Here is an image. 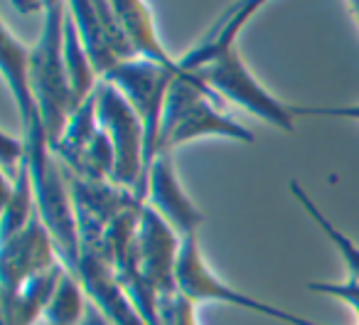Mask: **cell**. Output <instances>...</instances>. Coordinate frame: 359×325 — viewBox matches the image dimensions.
I'll return each mask as SVG.
<instances>
[{"label":"cell","mask_w":359,"mask_h":325,"mask_svg":"<svg viewBox=\"0 0 359 325\" xmlns=\"http://www.w3.org/2000/svg\"><path fill=\"white\" fill-rule=\"evenodd\" d=\"M222 101L192 72H182L170 84L160 131V153H172L180 145L205 135H222L236 143H254V133L222 111Z\"/></svg>","instance_id":"1"},{"label":"cell","mask_w":359,"mask_h":325,"mask_svg":"<svg viewBox=\"0 0 359 325\" xmlns=\"http://www.w3.org/2000/svg\"><path fill=\"white\" fill-rule=\"evenodd\" d=\"M65 20L67 3L50 0L42 13L40 37L30 50V84L50 148L57 145L74 114V99L65 67Z\"/></svg>","instance_id":"2"},{"label":"cell","mask_w":359,"mask_h":325,"mask_svg":"<svg viewBox=\"0 0 359 325\" xmlns=\"http://www.w3.org/2000/svg\"><path fill=\"white\" fill-rule=\"evenodd\" d=\"M197 74L210 91L222 101V104H234L239 109L249 111L251 116H259L261 121L276 126V128L293 133L295 116L288 104L276 99L259 79L249 72L239 55V47H229L222 55H217L205 69L192 72Z\"/></svg>","instance_id":"3"},{"label":"cell","mask_w":359,"mask_h":325,"mask_svg":"<svg viewBox=\"0 0 359 325\" xmlns=\"http://www.w3.org/2000/svg\"><path fill=\"white\" fill-rule=\"evenodd\" d=\"M96 114L99 126L109 135L116 153L114 185L133 192L143 205V180H145V131L133 106L123 99L118 89L101 79L96 89Z\"/></svg>","instance_id":"4"},{"label":"cell","mask_w":359,"mask_h":325,"mask_svg":"<svg viewBox=\"0 0 359 325\" xmlns=\"http://www.w3.org/2000/svg\"><path fill=\"white\" fill-rule=\"evenodd\" d=\"M175 281H177V291L185 296L192 305L226 303V305H234V308L249 310V313L280 320V323H285V325H323V323H315V320L300 318V315H295V313H288V310L278 308V305H271L269 300L254 298V296L244 293V291L234 288V286H229L226 281H222L219 276L207 266L197 237L182 239Z\"/></svg>","instance_id":"5"},{"label":"cell","mask_w":359,"mask_h":325,"mask_svg":"<svg viewBox=\"0 0 359 325\" xmlns=\"http://www.w3.org/2000/svg\"><path fill=\"white\" fill-rule=\"evenodd\" d=\"M177 72L148 60H130L116 65L104 81L114 84L123 94V99L133 106L145 131V173L155 155L160 153V131H163L165 101H168L170 84L175 81ZM143 200H145V180H143Z\"/></svg>","instance_id":"6"},{"label":"cell","mask_w":359,"mask_h":325,"mask_svg":"<svg viewBox=\"0 0 359 325\" xmlns=\"http://www.w3.org/2000/svg\"><path fill=\"white\" fill-rule=\"evenodd\" d=\"M180 246H182V239L175 234L172 227L143 202L133 249H130L128 261L121 264L116 274L133 269L143 279V284L155 291L158 298L165 293H172V291H177L175 274H177Z\"/></svg>","instance_id":"7"},{"label":"cell","mask_w":359,"mask_h":325,"mask_svg":"<svg viewBox=\"0 0 359 325\" xmlns=\"http://www.w3.org/2000/svg\"><path fill=\"white\" fill-rule=\"evenodd\" d=\"M55 266H62L57 246L47 227L35 215V220L25 230L0 241V298L13 296L30 279Z\"/></svg>","instance_id":"8"},{"label":"cell","mask_w":359,"mask_h":325,"mask_svg":"<svg viewBox=\"0 0 359 325\" xmlns=\"http://www.w3.org/2000/svg\"><path fill=\"white\" fill-rule=\"evenodd\" d=\"M145 205L155 210L180 239L197 237L202 225V212L190 200L175 173L172 153H158L145 173Z\"/></svg>","instance_id":"9"},{"label":"cell","mask_w":359,"mask_h":325,"mask_svg":"<svg viewBox=\"0 0 359 325\" xmlns=\"http://www.w3.org/2000/svg\"><path fill=\"white\" fill-rule=\"evenodd\" d=\"M0 67H3L6 84L20 111V124L25 128L35 121V116H40L30 84V50L13 35L6 22H0Z\"/></svg>","instance_id":"10"},{"label":"cell","mask_w":359,"mask_h":325,"mask_svg":"<svg viewBox=\"0 0 359 325\" xmlns=\"http://www.w3.org/2000/svg\"><path fill=\"white\" fill-rule=\"evenodd\" d=\"M261 6H264V3H254V0H249V3H239V6H231L229 11L219 18V22H217V25L212 27V30L207 32V35L202 37V40L197 42L190 52H185V55L180 57L177 60L180 74H182V72L205 69V67L210 65L217 55H222L224 50L234 47L239 32L244 30V25L251 20V15H254Z\"/></svg>","instance_id":"11"},{"label":"cell","mask_w":359,"mask_h":325,"mask_svg":"<svg viewBox=\"0 0 359 325\" xmlns=\"http://www.w3.org/2000/svg\"><path fill=\"white\" fill-rule=\"evenodd\" d=\"M114 11L118 15L121 25H123L128 42L138 60L155 62V65H163L180 74L177 60L160 42L148 3H140V0H114Z\"/></svg>","instance_id":"12"},{"label":"cell","mask_w":359,"mask_h":325,"mask_svg":"<svg viewBox=\"0 0 359 325\" xmlns=\"http://www.w3.org/2000/svg\"><path fill=\"white\" fill-rule=\"evenodd\" d=\"M65 271H67L65 266H55V269L35 276V279H30L13 296L0 298L3 325H37V323H42L47 305H50V298L57 288V281L62 279Z\"/></svg>","instance_id":"13"},{"label":"cell","mask_w":359,"mask_h":325,"mask_svg":"<svg viewBox=\"0 0 359 325\" xmlns=\"http://www.w3.org/2000/svg\"><path fill=\"white\" fill-rule=\"evenodd\" d=\"M67 11H69L72 20H74L79 40L84 45L86 55H89L91 65H94L96 74L104 79L121 62L109 42L106 27L99 18V11H96V3H91V0H72V3H67Z\"/></svg>","instance_id":"14"},{"label":"cell","mask_w":359,"mask_h":325,"mask_svg":"<svg viewBox=\"0 0 359 325\" xmlns=\"http://www.w3.org/2000/svg\"><path fill=\"white\" fill-rule=\"evenodd\" d=\"M37 215L35 183H32L30 158L22 163L20 173L13 180L3 178V217H0V241L15 237L25 230Z\"/></svg>","instance_id":"15"},{"label":"cell","mask_w":359,"mask_h":325,"mask_svg":"<svg viewBox=\"0 0 359 325\" xmlns=\"http://www.w3.org/2000/svg\"><path fill=\"white\" fill-rule=\"evenodd\" d=\"M99 131L101 126H99V114H96V94H94L79 109H74L62 138L57 140V145H52V153L65 166V171L79 173L81 160H84L86 150L91 148L94 138L99 135Z\"/></svg>","instance_id":"16"},{"label":"cell","mask_w":359,"mask_h":325,"mask_svg":"<svg viewBox=\"0 0 359 325\" xmlns=\"http://www.w3.org/2000/svg\"><path fill=\"white\" fill-rule=\"evenodd\" d=\"M65 67H67V79H69L72 99H74V109H79L84 101H89L96 94V89L101 84V77L96 74L89 55H86L84 45H81L79 32H76V25L72 20L69 11H67V20H65Z\"/></svg>","instance_id":"17"},{"label":"cell","mask_w":359,"mask_h":325,"mask_svg":"<svg viewBox=\"0 0 359 325\" xmlns=\"http://www.w3.org/2000/svg\"><path fill=\"white\" fill-rule=\"evenodd\" d=\"M288 190H290V195L295 197V202L303 207L305 215H308L310 220L320 227V232H323V234L332 241L334 249L339 251V256H342L344 266H347V271H349V279L359 281V246L354 244V241L349 239L339 227H334V222L330 220V217L325 215L318 205H315V200L308 195V190H305L298 180H288Z\"/></svg>","instance_id":"18"},{"label":"cell","mask_w":359,"mask_h":325,"mask_svg":"<svg viewBox=\"0 0 359 325\" xmlns=\"http://www.w3.org/2000/svg\"><path fill=\"white\" fill-rule=\"evenodd\" d=\"M86 308H89V296H86L84 286L79 284L76 276L65 271L62 279L57 281V288L42 320L50 325H81Z\"/></svg>","instance_id":"19"},{"label":"cell","mask_w":359,"mask_h":325,"mask_svg":"<svg viewBox=\"0 0 359 325\" xmlns=\"http://www.w3.org/2000/svg\"><path fill=\"white\" fill-rule=\"evenodd\" d=\"M158 325H200L197 305H192L180 291L158 298Z\"/></svg>","instance_id":"20"},{"label":"cell","mask_w":359,"mask_h":325,"mask_svg":"<svg viewBox=\"0 0 359 325\" xmlns=\"http://www.w3.org/2000/svg\"><path fill=\"white\" fill-rule=\"evenodd\" d=\"M0 160H3V178L13 180L27 160L25 135H13L11 131H3L0 133Z\"/></svg>","instance_id":"21"},{"label":"cell","mask_w":359,"mask_h":325,"mask_svg":"<svg viewBox=\"0 0 359 325\" xmlns=\"http://www.w3.org/2000/svg\"><path fill=\"white\" fill-rule=\"evenodd\" d=\"M308 291L339 300V303H344L347 308H352L354 315L359 318V281H354V279H347V281H313V284H308Z\"/></svg>","instance_id":"22"},{"label":"cell","mask_w":359,"mask_h":325,"mask_svg":"<svg viewBox=\"0 0 359 325\" xmlns=\"http://www.w3.org/2000/svg\"><path fill=\"white\" fill-rule=\"evenodd\" d=\"M293 116H325V119H344L359 121V104H342V106H290Z\"/></svg>","instance_id":"23"},{"label":"cell","mask_w":359,"mask_h":325,"mask_svg":"<svg viewBox=\"0 0 359 325\" xmlns=\"http://www.w3.org/2000/svg\"><path fill=\"white\" fill-rule=\"evenodd\" d=\"M81 325H114V323L101 313L99 305H94L89 300V308H86V315H84V320H81Z\"/></svg>","instance_id":"24"},{"label":"cell","mask_w":359,"mask_h":325,"mask_svg":"<svg viewBox=\"0 0 359 325\" xmlns=\"http://www.w3.org/2000/svg\"><path fill=\"white\" fill-rule=\"evenodd\" d=\"M349 13H352L354 20L359 22V0H357V3H349Z\"/></svg>","instance_id":"25"},{"label":"cell","mask_w":359,"mask_h":325,"mask_svg":"<svg viewBox=\"0 0 359 325\" xmlns=\"http://www.w3.org/2000/svg\"><path fill=\"white\" fill-rule=\"evenodd\" d=\"M37 325H50V323H45V320H42V323H37Z\"/></svg>","instance_id":"26"}]
</instances>
